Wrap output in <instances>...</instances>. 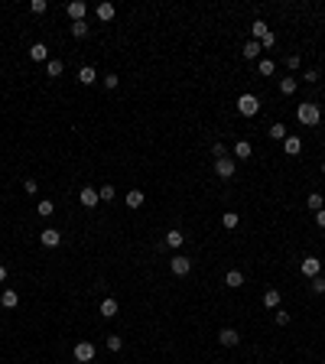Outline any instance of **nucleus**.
I'll list each match as a JSON object with an SVG mask.
<instances>
[{"mask_svg":"<svg viewBox=\"0 0 325 364\" xmlns=\"http://www.w3.org/2000/svg\"><path fill=\"white\" fill-rule=\"evenodd\" d=\"M296 117H299V124H306V127H315V124H319V117H322V107L315 104V101H306V104H299Z\"/></svg>","mask_w":325,"mask_h":364,"instance_id":"nucleus-1","label":"nucleus"},{"mask_svg":"<svg viewBox=\"0 0 325 364\" xmlns=\"http://www.w3.org/2000/svg\"><path fill=\"white\" fill-rule=\"evenodd\" d=\"M257 111H260L257 94H241V98H238V114H241V117H254Z\"/></svg>","mask_w":325,"mask_h":364,"instance_id":"nucleus-2","label":"nucleus"},{"mask_svg":"<svg viewBox=\"0 0 325 364\" xmlns=\"http://www.w3.org/2000/svg\"><path fill=\"white\" fill-rule=\"evenodd\" d=\"M72 354H75V361H78V364H91L94 361V345H91V341H78Z\"/></svg>","mask_w":325,"mask_h":364,"instance_id":"nucleus-3","label":"nucleus"},{"mask_svg":"<svg viewBox=\"0 0 325 364\" xmlns=\"http://www.w3.org/2000/svg\"><path fill=\"white\" fill-rule=\"evenodd\" d=\"M215 176H218V179H231V176H234V160H231V156H218V160H215Z\"/></svg>","mask_w":325,"mask_h":364,"instance_id":"nucleus-4","label":"nucleus"},{"mask_svg":"<svg viewBox=\"0 0 325 364\" xmlns=\"http://www.w3.org/2000/svg\"><path fill=\"white\" fill-rule=\"evenodd\" d=\"M169 270L176 273V277H189V270H192V260H189V257H182V254H176V257L169 260Z\"/></svg>","mask_w":325,"mask_h":364,"instance_id":"nucleus-5","label":"nucleus"},{"mask_svg":"<svg viewBox=\"0 0 325 364\" xmlns=\"http://www.w3.org/2000/svg\"><path fill=\"white\" fill-rule=\"evenodd\" d=\"M299 270H302V277H319L322 273V260L319 257H302V264H299Z\"/></svg>","mask_w":325,"mask_h":364,"instance_id":"nucleus-6","label":"nucleus"},{"mask_svg":"<svg viewBox=\"0 0 325 364\" xmlns=\"http://www.w3.org/2000/svg\"><path fill=\"white\" fill-rule=\"evenodd\" d=\"M78 202L85 205V208H98V202H101V195H98V189H91V185H85V189L78 192Z\"/></svg>","mask_w":325,"mask_h":364,"instance_id":"nucleus-7","label":"nucleus"},{"mask_svg":"<svg viewBox=\"0 0 325 364\" xmlns=\"http://www.w3.org/2000/svg\"><path fill=\"white\" fill-rule=\"evenodd\" d=\"M218 341L225 348H234V345H241V332H238V328H221V332H218Z\"/></svg>","mask_w":325,"mask_h":364,"instance_id":"nucleus-8","label":"nucleus"},{"mask_svg":"<svg viewBox=\"0 0 325 364\" xmlns=\"http://www.w3.org/2000/svg\"><path fill=\"white\" fill-rule=\"evenodd\" d=\"M30 59L33 62H49V46L46 43H33L30 46Z\"/></svg>","mask_w":325,"mask_h":364,"instance_id":"nucleus-9","label":"nucleus"},{"mask_svg":"<svg viewBox=\"0 0 325 364\" xmlns=\"http://www.w3.org/2000/svg\"><path fill=\"white\" fill-rule=\"evenodd\" d=\"M39 241H43V247H59V241H62L59 228H46L43 234H39Z\"/></svg>","mask_w":325,"mask_h":364,"instance_id":"nucleus-10","label":"nucleus"},{"mask_svg":"<svg viewBox=\"0 0 325 364\" xmlns=\"http://www.w3.org/2000/svg\"><path fill=\"white\" fill-rule=\"evenodd\" d=\"M85 13H88V7L81 4V0H72V4H68V17H72V23L85 20Z\"/></svg>","mask_w":325,"mask_h":364,"instance_id":"nucleus-11","label":"nucleus"},{"mask_svg":"<svg viewBox=\"0 0 325 364\" xmlns=\"http://www.w3.org/2000/svg\"><path fill=\"white\" fill-rule=\"evenodd\" d=\"M163 241H166V247L179 251V247H182V241H185V234H182V231H176V228H172V231H166V237H163Z\"/></svg>","mask_w":325,"mask_h":364,"instance_id":"nucleus-12","label":"nucleus"},{"mask_svg":"<svg viewBox=\"0 0 325 364\" xmlns=\"http://www.w3.org/2000/svg\"><path fill=\"white\" fill-rule=\"evenodd\" d=\"M78 81H81V85H94V81H98L94 65H81V68H78Z\"/></svg>","mask_w":325,"mask_h":364,"instance_id":"nucleus-13","label":"nucleus"},{"mask_svg":"<svg viewBox=\"0 0 325 364\" xmlns=\"http://www.w3.org/2000/svg\"><path fill=\"white\" fill-rule=\"evenodd\" d=\"M283 150H286V156H299L302 153V140L299 137H286V140H283Z\"/></svg>","mask_w":325,"mask_h":364,"instance_id":"nucleus-14","label":"nucleus"},{"mask_svg":"<svg viewBox=\"0 0 325 364\" xmlns=\"http://www.w3.org/2000/svg\"><path fill=\"white\" fill-rule=\"evenodd\" d=\"M260 52H264V49H260V43H257V39H251V43H244V52H241V56H244V59H260Z\"/></svg>","mask_w":325,"mask_h":364,"instance_id":"nucleus-15","label":"nucleus"},{"mask_svg":"<svg viewBox=\"0 0 325 364\" xmlns=\"http://www.w3.org/2000/svg\"><path fill=\"white\" fill-rule=\"evenodd\" d=\"M114 13H117V7L114 4H98V20H104V23H111V20H114Z\"/></svg>","mask_w":325,"mask_h":364,"instance_id":"nucleus-16","label":"nucleus"},{"mask_svg":"<svg viewBox=\"0 0 325 364\" xmlns=\"http://www.w3.org/2000/svg\"><path fill=\"white\" fill-rule=\"evenodd\" d=\"M143 202H147V195H143L140 189H130L127 192V208H140Z\"/></svg>","mask_w":325,"mask_h":364,"instance_id":"nucleus-17","label":"nucleus"},{"mask_svg":"<svg viewBox=\"0 0 325 364\" xmlns=\"http://www.w3.org/2000/svg\"><path fill=\"white\" fill-rule=\"evenodd\" d=\"M0 306H4V309H17V306H20V296H17L13 290H4V296H0Z\"/></svg>","mask_w":325,"mask_h":364,"instance_id":"nucleus-18","label":"nucleus"},{"mask_svg":"<svg viewBox=\"0 0 325 364\" xmlns=\"http://www.w3.org/2000/svg\"><path fill=\"white\" fill-rule=\"evenodd\" d=\"M251 153H254V147L247 140H238L234 143V156H241V160H251Z\"/></svg>","mask_w":325,"mask_h":364,"instance_id":"nucleus-19","label":"nucleus"},{"mask_svg":"<svg viewBox=\"0 0 325 364\" xmlns=\"http://www.w3.org/2000/svg\"><path fill=\"white\" fill-rule=\"evenodd\" d=\"M117 309H121V306H117V299H104V303H101V315H104V319H114V315H117Z\"/></svg>","mask_w":325,"mask_h":364,"instance_id":"nucleus-20","label":"nucleus"},{"mask_svg":"<svg viewBox=\"0 0 325 364\" xmlns=\"http://www.w3.org/2000/svg\"><path fill=\"white\" fill-rule=\"evenodd\" d=\"M280 299H283L280 290H267V293H264V306H267V309H280Z\"/></svg>","mask_w":325,"mask_h":364,"instance_id":"nucleus-21","label":"nucleus"},{"mask_svg":"<svg viewBox=\"0 0 325 364\" xmlns=\"http://www.w3.org/2000/svg\"><path fill=\"white\" fill-rule=\"evenodd\" d=\"M267 33H270V30H267V23H264V20H254V23H251V36L257 39V43L267 36Z\"/></svg>","mask_w":325,"mask_h":364,"instance_id":"nucleus-22","label":"nucleus"},{"mask_svg":"<svg viewBox=\"0 0 325 364\" xmlns=\"http://www.w3.org/2000/svg\"><path fill=\"white\" fill-rule=\"evenodd\" d=\"M225 283H228V286H244V273H241V270H228Z\"/></svg>","mask_w":325,"mask_h":364,"instance_id":"nucleus-23","label":"nucleus"},{"mask_svg":"<svg viewBox=\"0 0 325 364\" xmlns=\"http://www.w3.org/2000/svg\"><path fill=\"white\" fill-rule=\"evenodd\" d=\"M62 68H65V65H62L59 59H49V62H46V75H52V78H59Z\"/></svg>","mask_w":325,"mask_h":364,"instance_id":"nucleus-24","label":"nucleus"},{"mask_svg":"<svg viewBox=\"0 0 325 364\" xmlns=\"http://www.w3.org/2000/svg\"><path fill=\"white\" fill-rule=\"evenodd\" d=\"M257 72H260V75H273V72H276V62H273V59H260V62H257Z\"/></svg>","mask_w":325,"mask_h":364,"instance_id":"nucleus-25","label":"nucleus"},{"mask_svg":"<svg viewBox=\"0 0 325 364\" xmlns=\"http://www.w3.org/2000/svg\"><path fill=\"white\" fill-rule=\"evenodd\" d=\"M296 88H299V81H296L293 75H289V78H283V81H280V91H283V94H293Z\"/></svg>","mask_w":325,"mask_h":364,"instance_id":"nucleus-26","label":"nucleus"},{"mask_svg":"<svg viewBox=\"0 0 325 364\" xmlns=\"http://www.w3.org/2000/svg\"><path fill=\"white\" fill-rule=\"evenodd\" d=\"M72 36H75V39H85V36H88V23H85V20L72 23Z\"/></svg>","mask_w":325,"mask_h":364,"instance_id":"nucleus-27","label":"nucleus"},{"mask_svg":"<svg viewBox=\"0 0 325 364\" xmlns=\"http://www.w3.org/2000/svg\"><path fill=\"white\" fill-rule=\"evenodd\" d=\"M238 211H225V215H221V224H225V228H238Z\"/></svg>","mask_w":325,"mask_h":364,"instance_id":"nucleus-28","label":"nucleus"},{"mask_svg":"<svg viewBox=\"0 0 325 364\" xmlns=\"http://www.w3.org/2000/svg\"><path fill=\"white\" fill-rule=\"evenodd\" d=\"M270 137H273V140H286V124H273V127H270Z\"/></svg>","mask_w":325,"mask_h":364,"instance_id":"nucleus-29","label":"nucleus"},{"mask_svg":"<svg viewBox=\"0 0 325 364\" xmlns=\"http://www.w3.org/2000/svg\"><path fill=\"white\" fill-rule=\"evenodd\" d=\"M306 205H309V208H312V211H319V208H325V202H322V195H319V192H312V195L306 198Z\"/></svg>","mask_w":325,"mask_h":364,"instance_id":"nucleus-30","label":"nucleus"},{"mask_svg":"<svg viewBox=\"0 0 325 364\" xmlns=\"http://www.w3.org/2000/svg\"><path fill=\"white\" fill-rule=\"evenodd\" d=\"M36 211H39V215H43V218H49V215H52V211H55V205L49 202V198H43V202H39V205H36Z\"/></svg>","mask_w":325,"mask_h":364,"instance_id":"nucleus-31","label":"nucleus"},{"mask_svg":"<svg viewBox=\"0 0 325 364\" xmlns=\"http://www.w3.org/2000/svg\"><path fill=\"white\" fill-rule=\"evenodd\" d=\"M121 348H124L121 335H107V351H121Z\"/></svg>","mask_w":325,"mask_h":364,"instance_id":"nucleus-32","label":"nucleus"},{"mask_svg":"<svg viewBox=\"0 0 325 364\" xmlns=\"http://www.w3.org/2000/svg\"><path fill=\"white\" fill-rule=\"evenodd\" d=\"M309 290H312L315 296H322V293H325V280H322V277H312V283H309Z\"/></svg>","mask_w":325,"mask_h":364,"instance_id":"nucleus-33","label":"nucleus"},{"mask_svg":"<svg viewBox=\"0 0 325 364\" xmlns=\"http://www.w3.org/2000/svg\"><path fill=\"white\" fill-rule=\"evenodd\" d=\"M30 10L36 13V17H43V13L49 10V4H46V0H33V4H30Z\"/></svg>","mask_w":325,"mask_h":364,"instance_id":"nucleus-34","label":"nucleus"},{"mask_svg":"<svg viewBox=\"0 0 325 364\" xmlns=\"http://www.w3.org/2000/svg\"><path fill=\"white\" fill-rule=\"evenodd\" d=\"M98 195H101V202H111V198H114V185H101V189H98Z\"/></svg>","mask_w":325,"mask_h":364,"instance_id":"nucleus-35","label":"nucleus"},{"mask_svg":"<svg viewBox=\"0 0 325 364\" xmlns=\"http://www.w3.org/2000/svg\"><path fill=\"white\" fill-rule=\"evenodd\" d=\"M101 81H104V88H107V91H114V88L121 85V78H117L114 72H111V75H104V78H101Z\"/></svg>","mask_w":325,"mask_h":364,"instance_id":"nucleus-36","label":"nucleus"},{"mask_svg":"<svg viewBox=\"0 0 325 364\" xmlns=\"http://www.w3.org/2000/svg\"><path fill=\"white\" fill-rule=\"evenodd\" d=\"M276 46V33H267L264 39H260V49H273Z\"/></svg>","mask_w":325,"mask_h":364,"instance_id":"nucleus-37","label":"nucleus"},{"mask_svg":"<svg viewBox=\"0 0 325 364\" xmlns=\"http://www.w3.org/2000/svg\"><path fill=\"white\" fill-rule=\"evenodd\" d=\"M23 192H26V195H36V192H39V182L36 179H26L23 182Z\"/></svg>","mask_w":325,"mask_h":364,"instance_id":"nucleus-38","label":"nucleus"},{"mask_svg":"<svg viewBox=\"0 0 325 364\" xmlns=\"http://www.w3.org/2000/svg\"><path fill=\"white\" fill-rule=\"evenodd\" d=\"M299 65H302V59L296 56V52H293V56H286V68H289V72H296Z\"/></svg>","mask_w":325,"mask_h":364,"instance_id":"nucleus-39","label":"nucleus"},{"mask_svg":"<svg viewBox=\"0 0 325 364\" xmlns=\"http://www.w3.org/2000/svg\"><path fill=\"white\" fill-rule=\"evenodd\" d=\"M228 153V147H225V143H221V140H215V147H211V156H215V160H218V156H225Z\"/></svg>","mask_w":325,"mask_h":364,"instance_id":"nucleus-40","label":"nucleus"},{"mask_svg":"<svg viewBox=\"0 0 325 364\" xmlns=\"http://www.w3.org/2000/svg\"><path fill=\"white\" fill-rule=\"evenodd\" d=\"M302 81H309V85H315V81H319V72H315V68H309V72L302 75Z\"/></svg>","mask_w":325,"mask_h":364,"instance_id":"nucleus-41","label":"nucleus"},{"mask_svg":"<svg viewBox=\"0 0 325 364\" xmlns=\"http://www.w3.org/2000/svg\"><path fill=\"white\" fill-rule=\"evenodd\" d=\"M276 325H289V312H283V309H276Z\"/></svg>","mask_w":325,"mask_h":364,"instance_id":"nucleus-42","label":"nucleus"},{"mask_svg":"<svg viewBox=\"0 0 325 364\" xmlns=\"http://www.w3.org/2000/svg\"><path fill=\"white\" fill-rule=\"evenodd\" d=\"M315 224H319V228H325V208L315 211Z\"/></svg>","mask_w":325,"mask_h":364,"instance_id":"nucleus-43","label":"nucleus"},{"mask_svg":"<svg viewBox=\"0 0 325 364\" xmlns=\"http://www.w3.org/2000/svg\"><path fill=\"white\" fill-rule=\"evenodd\" d=\"M4 280H7V267L0 264V283H4Z\"/></svg>","mask_w":325,"mask_h":364,"instance_id":"nucleus-44","label":"nucleus"},{"mask_svg":"<svg viewBox=\"0 0 325 364\" xmlns=\"http://www.w3.org/2000/svg\"><path fill=\"white\" fill-rule=\"evenodd\" d=\"M319 277H322V280H325V267H322V273H319Z\"/></svg>","mask_w":325,"mask_h":364,"instance_id":"nucleus-45","label":"nucleus"},{"mask_svg":"<svg viewBox=\"0 0 325 364\" xmlns=\"http://www.w3.org/2000/svg\"><path fill=\"white\" fill-rule=\"evenodd\" d=\"M322 173H325V163H322Z\"/></svg>","mask_w":325,"mask_h":364,"instance_id":"nucleus-46","label":"nucleus"}]
</instances>
